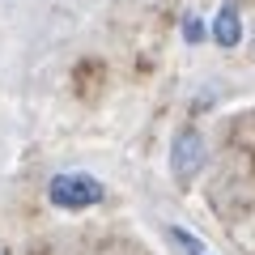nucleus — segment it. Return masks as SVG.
Segmentation results:
<instances>
[{"mask_svg": "<svg viewBox=\"0 0 255 255\" xmlns=\"http://www.w3.org/2000/svg\"><path fill=\"white\" fill-rule=\"evenodd\" d=\"M102 196H107V187H102L94 174H81V170H64V174H51V183H47V200L55 204V209H90V204H98Z\"/></svg>", "mask_w": 255, "mask_h": 255, "instance_id": "f257e3e1", "label": "nucleus"}, {"mask_svg": "<svg viewBox=\"0 0 255 255\" xmlns=\"http://www.w3.org/2000/svg\"><path fill=\"white\" fill-rule=\"evenodd\" d=\"M200 166H204V136L196 128H183L179 136H174V145H170V170H174L179 183H191L200 174Z\"/></svg>", "mask_w": 255, "mask_h": 255, "instance_id": "f03ea898", "label": "nucleus"}, {"mask_svg": "<svg viewBox=\"0 0 255 255\" xmlns=\"http://www.w3.org/2000/svg\"><path fill=\"white\" fill-rule=\"evenodd\" d=\"M213 38H217V47L243 43V13H238V4H221V13L213 17Z\"/></svg>", "mask_w": 255, "mask_h": 255, "instance_id": "7ed1b4c3", "label": "nucleus"}, {"mask_svg": "<svg viewBox=\"0 0 255 255\" xmlns=\"http://www.w3.org/2000/svg\"><path fill=\"white\" fill-rule=\"evenodd\" d=\"M166 230H170V243H174V247H179V251H183V255H213V251H209V247H204V243H200V238L191 234V230H183V226H166Z\"/></svg>", "mask_w": 255, "mask_h": 255, "instance_id": "20e7f679", "label": "nucleus"}, {"mask_svg": "<svg viewBox=\"0 0 255 255\" xmlns=\"http://www.w3.org/2000/svg\"><path fill=\"white\" fill-rule=\"evenodd\" d=\"M183 38H187V43H200V38H204V21L196 17V13L183 17Z\"/></svg>", "mask_w": 255, "mask_h": 255, "instance_id": "39448f33", "label": "nucleus"}]
</instances>
